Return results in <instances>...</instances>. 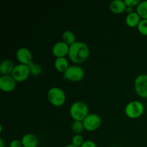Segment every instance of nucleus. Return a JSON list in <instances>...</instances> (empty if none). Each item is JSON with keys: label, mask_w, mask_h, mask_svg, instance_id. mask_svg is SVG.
I'll return each instance as SVG.
<instances>
[{"label": "nucleus", "mask_w": 147, "mask_h": 147, "mask_svg": "<svg viewBox=\"0 0 147 147\" xmlns=\"http://www.w3.org/2000/svg\"><path fill=\"white\" fill-rule=\"evenodd\" d=\"M90 55V49L83 42L76 41L70 46L68 57L70 61L76 64L84 63Z\"/></svg>", "instance_id": "nucleus-1"}, {"label": "nucleus", "mask_w": 147, "mask_h": 147, "mask_svg": "<svg viewBox=\"0 0 147 147\" xmlns=\"http://www.w3.org/2000/svg\"><path fill=\"white\" fill-rule=\"evenodd\" d=\"M88 111V107L86 103L82 101L74 102L70 108V115L74 121H83L89 114Z\"/></svg>", "instance_id": "nucleus-2"}, {"label": "nucleus", "mask_w": 147, "mask_h": 147, "mask_svg": "<svg viewBox=\"0 0 147 147\" xmlns=\"http://www.w3.org/2000/svg\"><path fill=\"white\" fill-rule=\"evenodd\" d=\"M47 99L53 106L60 107L66 101V95L64 90L59 87H53L47 92Z\"/></svg>", "instance_id": "nucleus-3"}, {"label": "nucleus", "mask_w": 147, "mask_h": 147, "mask_svg": "<svg viewBox=\"0 0 147 147\" xmlns=\"http://www.w3.org/2000/svg\"><path fill=\"white\" fill-rule=\"evenodd\" d=\"M145 111L144 105L139 100H132L127 103L124 109L125 114L131 119H136L141 117Z\"/></svg>", "instance_id": "nucleus-4"}, {"label": "nucleus", "mask_w": 147, "mask_h": 147, "mask_svg": "<svg viewBox=\"0 0 147 147\" xmlns=\"http://www.w3.org/2000/svg\"><path fill=\"white\" fill-rule=\"evenodd\" d=\"M84 77V70L77 65H70L67 70L63 73V78L65 80L71 82L81 81Z\"/></svg>", "instance_id": "nucleus-5"}, {"label": "nucleus", "mask_w": 147, "mask_h": 147, "mask_svg": "<svg viewBox=\"0 0 147 147\" xmlns=\"http://www.w3.org/2000/svg\"><path fill=\"white\" fill-rule=\"evenodd\" d=\"M85 130L88 131H94L100 126L102 123L101 118L96 113H89L83 121Z\"/></svg>", "instance_id": "nucleus-6"}, {"label": "nucleus", "mask_w": 147, "mask_h": 147, "mask_svg": "<svg viewBox=\"0 0 147 147\" xmlns=\"http://www.w3.org/2000/svg\"><path fill=\"white\" fill-rule=\"evenodd\" d=\"M134 88L138 96L147 98V74H140L136 78Z\"/></svg>", "instance_id": "nucleus-7"}, {"label": "nucleus", "mask_w": 147, "mask_h": 147, "mask_svg": "<svg viewBox=\"0 0 147 147\" xmlns=\"http://www.w3.org/2000/svg\"><path fill=\"white\" fill-rule=\"evenodd\" d=\"M17 83H22L27 80L30 76V72L28 66L23 64L15 65L14 70L11 75Z\"/></svg>", "instance_id": "nucleus-8"}, {"label": "nucleus", "mask_w": 147, "mask_h": 147, "mask_svg": "<svg viewBox=\"0 0 147 147\" xmlns=\"http://www.w3.org/2000/svg\"><path fill=\"white\" fill-rule=\"evenodd\" d=\"M16 58L20 64L28 65L33 62V55L32 52L27 47H21L16 53Z\"/></svg>", "instance_id": "nucleus-9"}, {"label": "nucleus", "mask_w": 147, "mask_h": 147, "mask_svg": "<svg viewBox=\"0 0 147 147\" xmlns=\"http://www.w3.org/2000/svg\"><path fill=\"white\" fill-rule=\"evenodd\" d=\"M17 82L11 76H1L0 88L4 92H11L15 89Z\"/></svg>", "instance_id": "nucleus-10"}, {"label": "nucleus", "mask_w": 147, "mask_h": 147, "mask_svg": "<svg viewBox=\"0 0 147 147\" xmlns=\"http://www.w3.org/2000/svg\"><path fill=\"white\" fill-rule=\"evenodd\" d=\"M70 46L65 43L63 41H60L56 42L52 48V53L53 55L57 57H65L68 55Z\"/></svg>", "instance_id": "nucleus-11"}, {"label": "nucleus", "mask_w": 147, "mask_h": 147, "mask_svg": "<svg viewBox=\"0 0 147 147\" xmlns=\"http://www.w3.org/2000/svg\"><path fill=\"white\" fill-rule=\"evenodd\" d=\"M126 8L127 7L125 4V1L123 0H114V1H112L109 5L111 11L116 14H122L126 11Z\"/></svg>", "instance_id": "nucleus-12"}, {"label": "nucleus", "mask_w": 147, "mask_h": 147, "mask_svg": "<svg viewBox=\"0 0 147 147\" xmlns=\"http://www.w3.org/2000/svg\"><path fill=\"white\" fill-rule=\"evenodd\" d=\"M23 147H37L38 145V139L34 134L27 133L22 136L21 139Z\"/></svg>", "instance_id": "nucleus-13"}, {"label": "nucleus", "mask_w": 147, "mask_h": 147, "mask_svg": "<svg viewBox=\"0 0 147 147\" xmlns=\"http://www.w3.org/2000/svg\"><path fill=\"white\" fill-rule=\"evenodd\" d=\"M15 65L9 59H4L0 65V73L1 76H11Z\"/></svg>", "instance_id": "nucleus-14"}, {"label": "nucleus", "mask_w": 147, "mask_h": 147, "mask_svg": "<svg viewBox=\"0 0 147 147\" xmlns=\"http://www.w3.org/2000/svg\"><path fill=\"white\" fill-rule=\"evenodd\" d=\"M141 17L139 15L136 11H133V12L128 14L126 17V24L128 27H137L139 24L141 22Z\"/></svg>", "instance_id": "nucleus-15"}, {"label": "nucleus", "mask_w": 147, "mask_h": 147, "mask_svg": "<svg viewBox=\"0 0 147 147\" xmlns=\"http://www.w3.org/2000/svg\"><path fill=\"white\" fill-rule=\"evenodd\" d=\"M55 68L59 73H64L67 70L70 65L68 60L66 57H57L55 59L54 63Z\"/></svg>", "instance_id": "nucleus-16"}, {"label": "nucleus", "mask_w": 147, "mask_h": 147, "mask_svg": "<svg viewBox=\"0 0 147 147\" xmlns=\"http://www.w3.org/2000/svg\"><path fill=\"white\" fill-rule=\"evenodd\" d=\"M62 40H63L62 41H63L65 43L70 46L76 42V34L70 30H66L63 33Z\"/></svg>", "instance_id": "nucleus-17"}, {"label": "nucleus", "mask_w": 147, "mask_h": 147, "mask_svg": "<svg viewBox=\"0 0 147 147\" xmlns=\"http://www.w3.org/2000/svg\"><path fill=\"white\" fill-rule=\"evenodd\" d=\"M136 11L142 20H147V1H140L136 7Z\"/></svg>", "instance_id": "nucleus-18"}, {"label": "nucleus", "mask_w": 147, "mask_h": 147, "mask_svg": "<svg viewBox=\"0 0 147 147\" xmlns=\"http://www.w3.org/2000/svg\"><path fill=\"white\" fill-rule=\"evenodd\" d=\"M29 70H30V75L34 76H38L42 73V66L34 62H32L28 65Z\"/></svg>", "instance_id": "nucleus-19"}, {"label": "nucleus", "mask_w": 147, "mask_h": 147, "mask_svg": "<svg viewBox=\"0 0 147 147\" xmlns=\"http://www.w3.org/2000/svg\"><path fill=\"white\" fill-rule=\"evenodd\" d=\"M72 131L75 134H80L83 131L85 130L84 125H83V121H74L72 123L71 126Z\"/></svg>", "instance_id": "nucleus-20"}, {"label": "nucleus", "mask_w": 147, "mask_h": 147, "mask_svg": "<svg viewBox=\"0 0 147 147\" xmlns=\"http://www.w3.org/2000/svg\"><path fill=\"white\" fill-rule=\"evenodd\" d=\"M84 139L83 137L80 134H75L73 136L71 140V144L74 146L77 147H80L83 145V144L84 143Z\"/></svg>", "instance_id": "nucleus-21"}, {"label": "nucleus", "mask_w": 147, "mask_h": 147, "mask_svg": "<svg viewBox=\"0 0 147 147\" xmlns=\"http://www.w3.org/2000/svg\"><path fill=\"white\" fill-rule=\"evenodd\" d=\"M138 31L142 35L147 37V20H142L137 27Z\"/></svg>", "instance_id": "nucleus-22"}, {"label": "nucleus", "mask_w": 147, "mask_h": 147, "mask_svg": "<svg viewBox=\"0 0 147 147\" xmlns=\"http://www.w3.org/2000/svg\"><path fill=\"white\" fill-rule=\"evenodd\" d=\"M124 1L126 7L134 8V7H137L139 5L141 1H139V0H124Z\"/></svg>", "instance_id": "nucleus-23"}, {"label": "nucleus", "mask_w": 147, "mask_h": 147, "mask_svg": "<svg viewBox=\"0 0 147 147\" xmlns=\"http://www.w3.org/2000/svg\"><path fill=\"white\" fill-rule=\"evenodd\" d=\"M9 147H23L21 140L18 139H14L10 142Z\"/></svg>", "instance_id": "nucleus-24"}, {"label": "nucleus", "mask_w": 147, "mask_h": 147, "mask_svg": "<svg viewBox=\"0 0 147 147\" xmlns=\"http://www.w3.org/2000/svg\"><path fill=\"white\" fill-rule=\"evenodd\" d=\"M80 147H98L96 144L93 141H90V140H87V141H85L84 143Z\"/></svg>", "instance_id": "nucleus-25"}, {"label": "nucleus", "mask_w": 147, "mask_h": 147, "mask_svg": "<svg viewBox=\"0 0 147 147\" xmlns=\"http://www.w3.org/2000/svg\"><path fill=\"white\" fill-rule=\"evenodd\" d=\"M126 12H128V14H130V13L133 12V11H134V9L132 8V7H127V8H126Z\"/></svg>", "instance_id": "nucleus-26"}, {"label": "nucleus", "mask_w": 147, "mask_h": 147, "mask_svg": "<svg viewBox=\"0 0 147 147\" xmlns=\"http://www.w3.org/2000/svg\"><path fill=\"white\" fill-rule=\"evenodd\" d=\"M0 147H4V142L2 138L0 139Z\"/></svg>", "instance_id": "nucleus-27"}, {"label": "nucleus", "mask_w": 147, "mask_h": 147, "mask_svg": "<svg viewBox=\"0 0 147 147\" xmlns=\"http://www.w3.org/2000/svg\"><path fill=\"white\" fill-rule=\"evenodd\" d=\"M64 147H77V146H74V145H73V144H70L66 145V146H64Z\"/></svg>", "instance_id": "nucleus-28"}, {"label": "nucleus", "mask_w": 147, "mask_h": 147, "mask_svg": "<svg viewBox=\"0 0 147 147\" xmlns=\"http://www.w3.org/2000/svg\"><path fill=\"white\" fill-rule=\"evenodd\" d=\"M42 147H49V146H42Z\"/></svg>", "instance_id": "nucleus-29"}]
</instances>
